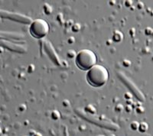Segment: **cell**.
Masks as SVG:
<instances>
[{
  "label": "cell",
  "mask_w": 153,
  "mask_h": 136,
  "mask_svg": "<svg viewBox=\"0 0 153 136\" xmlns=\"http://www.w3.org/2000/svg\"><path fill=\"white\" fill-rule=\"evenodd\" d=\"M2 128H1V126H0V135H2Z\"/></svg>",
  "instance_id": "obj_5"
},
{
  "label": "cell",
  "mask_w": 153,
  "mask_h": 136,
  "mask_svg": "<svg viewBox=\"0 0 153 136\" xmlns=\"http://www.w3.org/2000/svg\"><path fill=\"white\" fill-rule=\"evenodd\" d=\"M139 129L140 130V132H146V130L148 129V125L146 124V123H145V122L141 123V124H139Z\"/></svg>",
  "instance_id": "obj_4"
},
{
  "label": "cell",
  "mask_w": 153,
  "mask_h": 136,
  "mask_svg": "<svg viewBox=\"0 0 153 136\" xmlns=\"http://www.w3.org/2000/svg\"><path fill=\"white\" fill-rule=\"evenodd\" d=\"M26 136H30V135H26Z\"/></svg>",
  "instance_id": "obj_7"
},
{
  "label": "cell",
  "mask_w": 153,
  "mask_h": 136,
  "mask_svg": "<svg viewBox=\"0 0 153 136\" xmlns=\"http://www.w3.org/2000/svg\"><path fill=\"white\" fill-rule=\"evenodd\" d=\"M109 72L105 67L96 64L87 71V82L94 87H100L105 85L109 80Z\"/></svg>",
  "instance_id": "obj_1"
},
{
  "label": "cell",
  "mask_w": 153,
  "mask_h": 136,
  "mask_svg": "<svg viewBox=\"0 0 153 136\" xmlns=\"http://www.w3.org/2000/svg\"><path fill=\"white\" fill-rule=\"evenodd\" d=\"M50 31V26L45 20L38 18L32 21L30 25L29 32L34 38L40 39L45 37Z\"/></svg>",
  "instance_id": "obj_3"
},
{
  "label": "cell",
  "mask_w": 153,
  "mask_h": 136,
  "mask_svg": "<svg viewBox=\"0 0 153 136\" xmlns=\"http://www.w3.org/2000/svg\"><path fill=\"white\" fill-rule=\"evenodd\" d=\"M97 58L95 53L89 49L81 50L76 54L75 58L76 65L82 70H89L95 66Z\"/></svg>",
  "instance_id": "obj_2"
},
{
  "label": "cell",
  "mask_w": 153,
  "mask_h": 136,
  "mask_svg": "<svg viewBox=\"0 0 153 136\" xmlns=\"http://www.w3.org/2000/svg\"><path fill=\"white\" fill-rule=\"evenodd\" d=\"M97 136H105V135H97Z\"/></svg>",
  "instance_id": "obj_6"
}]
</instances>
